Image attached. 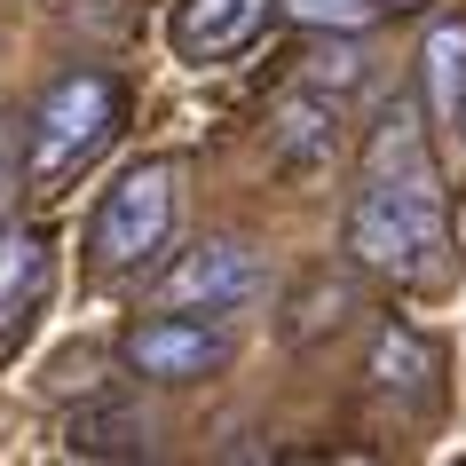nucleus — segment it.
<instances>
[{
  "label": "nucleus",
  "instance_id": "39448f33",
  "mask_svg": "<svg viewBox=\"0 0 466 466\" xmlns=\"http://www.w3.org/2000/svg\"><path fill=\"white\" fill-rule=\"evenodd\" d=\"M127 371L135 380H158V388H198V380H214L229 364V332L214 317H190V309H158L143 317L135 332L119 340Z\"/></svg>",
  "mask_w": 466,
  "mask_h": 466
},
{
  "label": "nucleus",
  "instance_id": "20e7f679",
  "mask_svg": "<svg viewBox=\"0 0 466 466\" xmlns=\"http://www.w3.org/2000/svg\"><path fill=\"white\" fill-rule=\"evenodd\" d=\"M261 285H269L261 246H246V238H198V246L150 285V300H158V309H190V317H238L246 300H261Z\"/></svg>",
  "mask_w": 466,
  "mask_h": 466
},
{
  "label": "nucleus",
  "instance_id": "6e6552de",
  "mask_svg": "<svg viewBox=\"0 0 466 466\" xmlns=\"http://www.w3.org/2000/svg\"><path fill=\"white\" fill-rule=\"evenodd\" d=\"M371 388L388 395V403H403V411H427L435 403V348L419 340V332H403V324H388L380 340H371Z\"/></svg>",
  "mask_w": 466,
  "mask_h": 466
},
{
  "label": "nucleus",
  "instance_id": "9b49d317",
  "mask_svg": "<svg viewBox=\"0 0 466 466\" xmlns=\"http://www.w3.org/2000/svg\"><path fill=\"white\" fill-rule=\"evenodd\" d=\"M64 442H72V459H143L150 451V419L127 411V403H96V411H79L72 427H64Z\"/></svg>",
  "mask_w": 466,
  "mask_h": 466
},
{
  "label": "nucleus",
  "instance_id": "f257e3e1",
  "mask_svg": "<svg viewBox=\"0 0 466 466\" xmlns=\"http://www.w3.org/2000/svg\"><path fill=\"white\" fill-rule=\"evenodd\" d=\"M451 253V214H442V182L427 158L411 103H388V119L371 127L364 190L348 206V261L388 285H442Z\"/></svg>",
  "mask_w": 466,
  "mask_h": 466
},
{
  "label": "nucleus",
  "instance_id": "1a4fd4ad",
  "mask_svg": "<svg viewBox=\"0 0 466 466\" xmlns=\"http://www.w3.org/2000/svg\"><path fill=\"white\" fill-rule=\"evenodd\" d=\"M48 293V238L40 229H0V332H25Z\"/></svg>",
  "mask_w": 466,
  "mask_h": 466
},
{
  "label": "nucleus",
  "instance_id": "0eeeda50",
  "mask_svg": "<svg viewBox=\"0 0 466 466\" xmlns=\"http://www.w3.org/2000/svg\"><path fill=\"white\" fill-rule=\"evenodd\" d=\"M261 16H269V0H182L174 8V48L190 64H221L261 32Z\"/></svg>",
  "mask_w": 466,
  "mask_h": 466
},
{
  "label": "nucleus",
  "instance_id": "f8f14e48",
  "mask_svg": "<svg viewBox=\"0 0 466 466\" xmlns=\"http://www.w3.org/2000/svg\"><path fill=\"white\" fill-rule=\"evenodd\" d=\"M277 8H285L300 32H332V40H356V32H371L388 16L380 0H277Z\"/></svg>",
  "mask_w": 466,
  "mask_h": 466
},
{
  "label": "nucleus",
  "instance_id": "423d86ee",
  "mask_svg": "<svg viewBox=\"0 0 466 466\" xmlns=\"http://www.w3.org/2000/svg\"><path fill=\"white\" fill-rule=\"evenodd\" d=\"M269 150H277V167H285V174H324L332 158H340V119H332L324 87H300V96L277 103Z\"/></svg>",
  "mask_w": 466,
  "mask_h": 466
},
{
  "label": "nucleus",
  "instance_id": "7ed1b4c3",
  "mask_svg": "<svg viewBox=\"0 0 466 466\" xmlns=\"http://www.w3.org/2000/svg\"><path fill=\"white\" fill-rule=\"evenodd\" d=\"M174 214H182V167L174 158H135V167L103 190L96 229H87V261L96 277H135L150 269L174 238Z\"/></svg>",
  "mask_w": 466,
  "mask_h": 466
},
{
  "label": "nucleus",
  "instance_id": "9d476101",
  "mask_svg": "<svg viewBox=\"0 0 466 466\" xmlns=\"http://www.w3.org/2000/svg\"><path fill=\"white\" fill-rule=\"evenodd\" d=\"M419 87H427V119L466 127V25H435L419 48Z\"/></svg>",
  "mask_w": 466,
  "mask_h": 466
},
{
  "label": "nucleus",
  "instance_id": "ddd939ff",
  "mask_svg": "<svg viewBox=\"0 0 466 466\" xmlns=\"http://www.w3.org/2000/svg\"><path fill=\"white\" fill-rule=\"evenodd\" d=\"M348 79H356V56H348V48L309 56V87H348Z\"/></svg>",
  "mask_w": 466,
  "mask_h": 466
},
{
  "label": "nucleus",
  "instance_id": "4468645a",
  "mask_svg": "<svg viewBox=\"0 0 466 466\" xmlns=\"http://www.w3.org/2000/svg\"><path fill=\"white\" fill-rule=\"evenodd\" d=\"M380 8H388V16H411V8H427V0H380Z\"/></svg>",
  "mask_w": 466,
  "mask_h": 466
},
{
  "label": "nucleus",
  "instance_id": "f03ea898",
  "mask_svg": "<svg viewBox=\"0 0 466 466\" xmlns=\"http://www.w3.org/2000/svg\"><path fill=\"white\" fill-rule=\"evenodd\" d=\"M111 135H119V79L111 72H64L25 127V182L32 190H64Z\"/></svg>",
  "mask_w": 466,
  "mask_h": 466
}]
</instances>
